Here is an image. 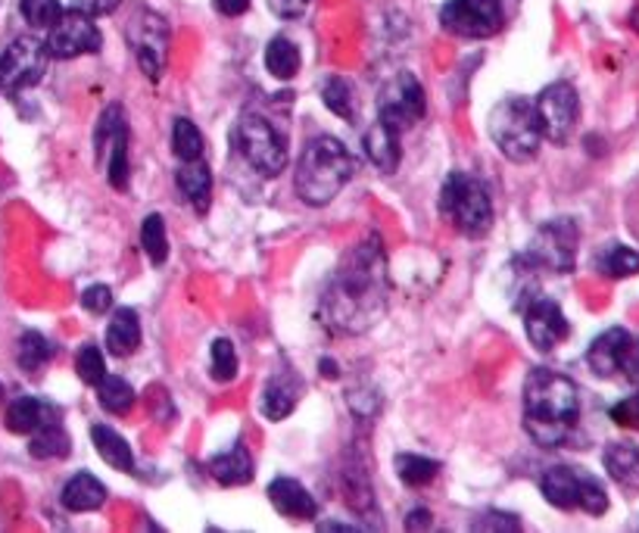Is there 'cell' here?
<instances>
[{
	"instance_id": "obj_25",
	"label": "cell",
	"mask_w": 639,
	"mask_h": 533,
	"mask_svg": "<svg viewBox=\"0 0 639 533\" xmlns=\"http://www.w3.org/2000/svg\"><path fill=\"white\" fill-rule=\"evenodd\" d=\"M48 421L50 408L35 396H20L16 403H10L7 415H3V428L10 433H35Z\"/></svg>"
},
{
	"instance_id": "obj_19",
	"label": "cell",
	"mask_w": 639,
	"mask_h": 533,
	"mask_svg": "<svg viewBox=\"0 0 639 533\" xmlns=\"http://www.w3.org/2000/svg\"><path fill=\"white\" fill-rule=\"evenodd\" d=\"M362 147H366V156H369V162L374 169H381V172H396V166H399V159H402V151H399V131L387 128L384 122H374V126L366 131Z\"/></svg>"
},
{
	"instance_id": "obj_33",
	"label": "cell",
	"mask_w": 639,
	"mask_h": 533,
	"mask_svg": "<svg viewBox=\"0 0 639 533\" xmlns=\"http://www.w3.org/2000/svg\"><path fill=\"white\" fill-rule=\"evenodd\" d=\"M596 265L605 278H630V275H639V253L624 244H612L609 250L599 253Z\"/></svg>"
},
{
	"instance_id": "obj_38",
	"label": "cell",
	"mask_w": 639,
	"mask_h": 533,
	"mask_svg": "<svg viewBox=\"0 0 639 533\" xmlns=\"http://www.w3.org/2000/svg\"><path fill=\"white\" fill-rule=\"evenodd\" d=\"M20 10H23V20L31 28L56 26V20L63 16V3L60 0H23Z\"/></svg>"
},
{
	"instance_id": "obj_12",
	"label": "cell",
	"mask_w": 639,
	"mask_h": 533,
	"mask_svg": "<svg viewBox=\"0 0 639 533\" xmlns=\"http://www.w3.org/2000/svg\"><path fill=\"white\" fill-rule=\"evenodd\" d=\"M94 159L106 166L113 187H128V126L119 103H110L94 128Z\"/></svg>"
},
{
	"instance_id": "obj_15",
	"label": "cell",
	"mask_w": 639,
	"mask_h": 533,
	"mask_svg": "<svg viewBox=\"0 0 639 533\" xmlns=\"http://www.w3.org/2000/svg\"><path fill=\"white\" fill-rule=\"evenodd\" d=\"M128 44L138 56V66L150 81H159L163 76V60H166V44H169V28L163 23V16L141 10L135 13V20L128 23Z\"/></svg>"
},
{
	"instance_id": "obj_11",
	"label": "cell",
	"mask_w": 639,
	"mask_h": 533,
	"mask_svg": "<svg viewBox=\"0 0 639 533\" xmlns=\"http://www.w3.org/2000/svg\"><path fill=\"white\" fill-rule=\"evenodd\" d=\"M424 88L412 73H399L394 81L384 84L381 98H378V122L394 128L399 134L412 131L424 119Z\"/></svg>"
},
{
	"instance_id": "obj_6",
	"label": "cell",
	"mask_w": 639,
	"mask_h": 533,
	"mask_svg": "<svg viewBox=\"0 0 639 533\" xmlns=\"http://www.w3.org/2000/svg\"><path fill=\"white\" fill-rule=\"evenodd\" d=\"M540 493L549 506L562 508V511H587L592 518L609 511V493L599 478H592L590 471L574 468V465H555L540 478Z\"/></svg>"
},
{
	"instance_id": "obj_27",
	"label": "cell",
	"mask_w": 639,
	"mask_h": 533,
	"mask_svg": "<svg viewBox=\"0 0 639 533\" xmlns=\"http://www.w3.org/2000/svg\"><path fill=\"white\" fill-rule=\"evenodd\" d=\"M28 453L35 458H66L73 453V440H69V433L63 431L60 421L50 418L48 425H41L38 431L31 433Z\"/></svg>"
},
{
	"instance_id": "obj_7",
	"label": "cell",
	"mask_w": 639,
	"mask_h": 533,
	"mask_svg": "<svg viewBox=\"0 0 639 533\" xmlns=\"http://www.w3.org/2000/svg\"><path fill=\"white\" fill-rule=\"evenodd\" d=\"M234 147L263 178H278L287 169L284 138L263 116H244L234 126Z\"/></svg>"
},
{
	"instance_id": "obj_47",
	"label": "cell",
	"mask_w": 639,
	"mask_h": 533,
	"mask_svg": "<svg viewBox=\"0 0 639 533\" xmlns=\"http://www.w3.org/2000/svg\"><path fill=\"white\" fill-rule=\"evenodd\" d=\"M630 26H634L639 31V6H637V10H634V16H630Z\"/></svg>"
},
{
	"instance_id": "obj_16",
	"label": "cell",
	"mask_w": 639,
	"mask_h": 533,
	"mask_svg": "<svg viewBox=\"0 0 639 533\" xmlns=\"http://www.w3.org/2000/svg\"><path fill=\"white\" fill-rule=\"evenodd\" d=\"M100 44H103V35L94 26V20L85 13L69 10L56 20V26H50L48 53L56 60H75L85 53H98Z\"/></svg>"
},
{
	"instance_id": "obj_3",
	"label": "cell",
	"mask_w": 639,
	"mask_h": 533,
	"mask_svg": "<svg viewBox=\"0 0 639 533\" xmlns=\"http://www.w3.org/2000/svg\"><path fill=\"white\" fill-rule=\"evenodd\" d=\"M356 172V162L337 138H312L296 162L294 187L309 206H328Z\"/></svg>"
},
{
	"instance_id": "obj_36",
	"label": "cell",
	"mask_w": 639,
	"mask_h": 533,
	"mask_svg": "<svg viewBox=\"0 0 639 533\" xmlns=\"http://www.w3.org/2000/svg\"><path fill=\"white\" fill-rule=\"evenodd\" d=\"M172 151L184 162H194V159L203 156V134H200V128L191 119H175Z\"/></svg>"
},
{
	"instance_id": "obj_10",
	"label": "cell",
	"mask_w": 639,
	"mask_h": 533,
	"mask_svg": "<svg viewBox=\"0 0 639 533\" xmlns=\"http://www.w3.org/2000/svg\"><path fill=\"white\" fill-rule=\"evenodd\" d=\"M587 365L599 378L639 381V337L624 328H609L592 340V347L587 350Z\"/></svg>"
},
{
	"instance_id": "obj_23",
	"label": "cell",
	"mask_w": 639,
	"mask_h": 533,
	"mask_svg": "<svg viewBox=\"0 0 639 533\" xmlns=\"http://www.w3.org/2000/svg\"><path fill=\"white\" fill-rule=\"evenodd\" d=\"M605 471L624 490H639V446L634 443H612L605 450Z\"/></svg>"
},
{
	"instance_id": "obj_18",
	"label": "cell",
	"mask_w": 639,
	"mask_h": 533,
	"mask_svg": "<svg viewBox=\"0 0 639 533\" xmlns=\"http://www.w3.org/2000/svg\"><path fill=\"white\" fill-rule=\"evenodd\" d=\"M269 499L274 511L291 521H312L319 515V503L312 499V493L294 478H274L269 483Z\"/></svg>"
},
{
	"instance_id": "obj_17",
	"label": "cell",
	"mask_w": 639,
	"mask_h": 533,
	"mask_svg": "<svg viewBox=\"0 0 639 533\" xmlns=\"http://www.w3.org/2000/svg\"><path fill=\"white\" fill-rule=\"evenodd\" d=\"M524 330H527V340L540 353H552L562 340H567L571 325H567L562 306L555 303V300L537 297L534 303L524 309Z\"/></svg>"
},
{
	"instance_id": "obj_35",
	"label": "cell",
	"mask_w": 639,
	"mask_h": 533,
	"mask_svg": "<svg viewBox=\"0 0 639 533\" xmlns=\"http://www.w3.org/2000/svg\"><path fill=\"white\" fill-rule=\"evenodd\" d=\"M141 250L150 256L153 265H163L169 259V237H166V222L163 216H148L141 225Z\"/></svg>"
},
{
	"instance_id": "obj_44",
	"label": "cell",
	"mask_w": 639,
	"mask_h": 533,
	"mask_svg": "<svg viewBox=\"0 0 639 533\" xmlns=\"http://www.w3.org/2000/svg\"><path fill=\"white\" fill-rule=\"evenodd\" d=\"M216 3V10H219L221 16H244L246 10H250V0H213Z\"/></svg>"
},
{
	"instance_id": "obj_30",
	"label": "cell",
	"mask_w": 639,
	"mask_h": 533,
	"mask_svg": "<svg viewBox=\"0 0 639 533\" xmlns=\"http://www.w3.org/2000/svg\"><path fill=\"white\" fill-rule=\"evenodd\" d=\"M98 400L110 415H125L135 406V390L119 375H103L98 384Z\"/></svg>"
},
{
	"instance_id": "obj_22",
	"label": "cell",
	"mask_w": 639,
	"mask_h": 533,
	"mask_svg": "<svg viewBox=\"0 0 639 533\" xmlns=\"http://www.w3.org/2000/svg\"><path fill=\"white\" fill-rule=\"evenodd\" d=\"M141 347V322L131 309H119L106 328V350L119 359H128L131 353H138Z\"/></svg>"
},
{
	"instance_id": "obj_45",
	"label": "cell",
	"mask_w": 639,
	"mask_h": 533,
	"mask_svg": "<svg viewBox=\"0 0 639 533\" xmlns=\"http://www.w3.org/2000/svg\"><path fill=\"white\" fill-rule=\"evenodd\" d=\"M406 528H409V531H416V528H431V511H427V508H412Z\"/></svg>"
},
{
	"instance_id": "obj_13",
	"label": "cell",
	"mask_w": 639,
	"mask_h": 533,
	"mask_svg": "<svg viewBox=\"0 0 639 533\" xmlns=\"http://www.w3.org/2000/svg\"><path fill=\"white\" fill-rule=\"evenodd\" d=\"M502 23V0H446L440 10V26L459 38H490Z\"/></svg>"
},
{
	"instance_id": "obj_1",
	"label": "cell",
	"mask_w": 639,
	"mask_h": 533,
	"mask_svg": "<svg viewBox=\"0 0 639 533\" xmlns=\"http://www.w3.org/2000/svg\"><path fill=\"white\" fill-rule=\"evenodd\" d=\"M391 300L387 256L371 237L353 247L321 294V315L341 334H366L381 322Z\"/></svg>"
},
{
	"instance_id": "obj_41",
	"label": "cell",
	"mask_w": 639,
	"mask_h": 533,
	"mask_svg": "<svg viewBox=\"0 0 639 533\" xmlns=\"http://www.w3.org/2000/svg\"><path fill=\"white\" fill-rule=\"evenodd\" d=\"M81 306H85L88 312H94V315L110 312V309H113V294H110V287H106V284H91V287L81 294Z\"/></svg>"
},
{
	"instance_id": "obj_37",
	"label": "cell",
	"mask_w": 639,
	"mask_h": 533,
	"mask_svg": "<svg viewBox=\"0 0 639 533\" xmlns=\"http://www.w3.org/2000/svg\"><path fill=\"white\" fill-rule=\"evenodd\" d=\"M209 365H213V381L228 384L238 378V350L228 337H219L213 340V350H209Z\"/></svg>"
},
{
	"instance_id": "obj_9",
	"label": "cell",
	"mask_w": 639,
	"mask_h": 533,
	"mask_svg": "<svg viewBox=\"0 0 639 533\" xmlns=\"http://www.w3.org/2000/svg\"><path fill=\"white\" fill-rule=\"evenodd\" d=\"M48 44L31 35L10 41L0 53V91L20 94L25 88H35L48 73Z\"/></svg>"
},
{
	"instance_id": "obj_5",
	"label": "cell",
	"mask_w": 639,
	"mask_h": 533,
	"mask_svg": "<svg viewBox=\"0 0 639 533\" xmlns=\"http://www.w3.org/2000/svg\"><path fill=\"white\" fill-rule=\"evenodd\" d=\"M440 216L468 237H484L493 225V200L484 187L468 172H449L440 187Z\"/></svg>"
},
{
	"instance_id": "obj_8",
	"label": "cell",
	"mask_w": 639,
	"mask_h": 533,
	"mask_svg": "<svg viewBox=\"0 0 639 533\" xmlns=\"http://www.w3.org/2000/svg\"><path fill=\"white\" fill-rule=\"evenodd\" d=\"M577 244H580V231L574 225V219H552L537 229L527 253L521 256L524 262H531L534 269H549L565 275L577 262Z\"/></svg>"
},
{
	"instance_id": "obj_48",
	"label": "cell",
	"mask_w": 639,
	"mask_h": 533,
	"mask_svg": "<svg viewBox=\"0 0 639 533\" xmlns=\"http://www.w3.org/2000/svg\"><path fill=\"white\" fill-rule=\"evenodd\" d=\"M0 400H3V384H0Z\"/></svg>"
},
{
	"instance_id": "obj_14",
	"label": "cell",
	"mask_w": 639,
	"mask_h": 533,
	"mask_svg": "<svg viewBox=\"0 0 639 533\" xmlns=\"http://www.w3.org/2000/svg\"><path fill=\"white\" fill-rule=\"evenodd\" d=\"M534 106H537L542 138H549L552 144H567V138L577 128V116H580V101H577L574 84H567V81L546 84Z\"/></svg>"
},
{
	"instance_id": "obj_39",
	"label": "cell",
	"mask_w": 639,
	"mask_h": 533,
	"mask_svg": "<svg viewBox=\"0 0 639 533\" xmlns=\"http://www.w3.org/2000/svg\"><path fill=\"white\" fill-rule=\"evenodd\" d=\"M75 372H78V378L88 384V387L100 384V378L106 375V362H103L100 347H94V343H85V347L78 350V355H75Z\"/></svg>"
},
{
	"instance_id": "obj_28",
	"label": "cell",
	"mask_w": 639,
	"mask_h": 533,
	"mask_svg": "<svg viewBox=\"0 0 639 533\" xmlns=\"http://www.w3.org/2000/svg\"><path fill=\"white\" fill-rule=\"evenodd\" d=\"M16 359H20V368L25 375H35L53 359V343L41 330H25L20 337V347H16Z\"/></svg>"
},
{
	"instance_id": "obj_43",
	"label": "cell",
	"mask_w": 639,
	"mask_h": 533,
	"mask_svg": "<svg viewBox=\"0 0 639 533\" xmlns=\"http://www.w3.org/2000/svg\"><path fill=\"white\" fill-rule=\"evenodd\" d=\"M269 6L278 20H296V16L306 13L309 0H269Z\"/></svg>"
},
{
	"instance_id": "obj_24",
	"label": "cell",
	"mask_w": 639,
	"mask_h": 533,
	"mask_svg": "<svg viewBox=\"0 0 639 533\" xmlns=\"http://www.w3.org/2000/svg\"><path fill=\"white\" fill-rule=\"evenodd\" d=\"M103 503H106V486L88 471L75 474L73 481L63 486V506L69 511H94Z\"/></svg>"
},
{
	"instance_id": "obj_21",
	"label": "cell",
	"mask_w": 639,
	"mask_h": 533,
	"mask_svg": "<svg viewBox=\"0 0 639 533\" xmlns=\"http://www.w3.org/2000/svg\"><path fill=\"white\" fill-rule=\"evenodd\" d=\"M209 474L221 483V486H244L253 481L256 468H253V456L244 446H234L228 453H221L209 461Z\"/></svg>"
},
{
	"instance_id": "obj_46",
	"label": "cell",
	"mask_w": 639,
	"mask_h": 533,
	"mask_svg": "<svg viewBox=\"0 0 639 533\" xmlns=\"http://www.w3.org/2000/svg\"><path fill=\"white\" fill-rule=\"evenodd\" d=\"M321 365H324V375H328V378H337V368H334V362H331V359H324Z\"/></svg>"
},
{
	"instance_id": "obj_29",
	"label": "cell",
	"mask_w": 639,
	"mask_h": 533,
	"mask_svg": "<svg viewBox=\"0 0 639 533\" xmlns=\"http://www.w3.org/2000/svg\"><path fill=\"white\" fill-rule=\"evenodd\" d=\"M396 474H399V481L406 483V486L419 490V486H427V483H431L434 478H437V474H440V465H437L434 458H427V456H416V453H399V456H396Z\"/></svg>"
},
{
	"instance_id": "obj_26",
	"label": "cell",
	"mask_w": 639,
	"mask_h": 533,
	"mask_svg": "<svg viewBox=\"0 0 639 533\" xmlns=\"http://www.w3.org/2000/svg\"><path fill=\"white\" fill-rule=\"evenodd\" d=\"M91 440H94V450L106 465H113L119 471H135V456H131V446L125 443L123 433L113 431L110 425H94Z\"/></svg>"
},
{
	"instance_id": "obj_34",
	"label": "cell",
	"mask_w": 639,
	"mask_h": 533,
	"mask_svg": "<svg viewBox=\"0 0 639 533\" xmlns=\"http://www.w3.org/2000/svg\"><path fill=\"white\" fill-rule=\"evenodd\" d=\"M296 406V393L294 387L287 381H281V378H274V381L266 384V390H263V415L269 418V421H284Z\"/></svg>"
},
{
	"instance_id": "obj_31",
	"label": "cell",
	"mask_w": 639,
	"mask_h": 533,
	"mask_svg": "<svg viewBox=\"0 0 639 533\" xmlns=\"http://www.w3.org/2000/svg\"><path fill=\"white\" fill-rule=\"evenodd\" d=\"M266 69H269V76L281 78V81L294 78L299 73V51H296L294 41L271 38L269 48H266Z\"/></svg>"
},
{
	"instance_id": "obj_42",
	"label": "cell",
	"mask_w": 639,
	"mask_h": 533,
	"mask_svg": "<svg viewBox=\"0 0 639 533\" xmlns=\"http://www.w3.org/2000/svg\"><path fill=\"white\" fill-rule=\"evenodd\" d=\"M119 3H123V0H73V3H69V10H75V13H85V16H91V20H98V16H110Z\"/></svg>"
},
{
	"instance_id": "obj_20",
	"label": "cell",
	"mask_w": 639,
	"mask_h": 533,
	"mask_svg": "<svg viewBox=\"0 0 639 533\" xmlns=\"http://www.w3.org/2000/svg\"><path fill=\"white\" fill-rule=\"evenodd\" d=\"M178 191L184 194V200L194 206L197 212H206L209 209V200H213V172L203 159H194V162H184L178 169Z\"/></svg>"
},
{
	"instance_id": "obj_40",
	"label": "cell",
	"mask_w": 639,
	"mask_h": 533,
	"mask_svg": "<svg viewBox=\"0 0 639 533\" xmlns=\"http://www.w3.org/2000/svg\"><path fill=\"white\" fill-rule=\"evenodd\" d=\"M609 418L615 421L617 428H627V431H639V390L624 396L621 403L609 408Z\"/></svg>"
},
{
	"instance_id": "obj_4",
	"label": "cell",
	"mask_w": 639,
	"mask_h": 533,
	"mask_svg": "<svg viewBox=\"0 0 639 533\" xmlns=\"http://www.w3.org/2000/svg\"><path fill=\"white\" fill-rule=\"evenodd\" d=\"M490 138L496 151L512 162H531L542 144L537 106L527 98H506L490 109Z\"/></svg>"
},
{
	"instance_id": "obj_2",
	"label": "cell",
	"mask_w": 639,
	"mask_h": 533,
	"mask_svg": "<svg viewBox=\"0 0 639 533\" xmlns=\"http://www.w3.org/2000/svg\"><path fill=\"white\" fill-rule=\"evenodd\" d=\"M580 418L577 384L552 372L534 368L524 381V428L540 446H562Z\"/></svg>"
},
{
	"instance_id": "obj_32",
	"label": "cell",
	"mask_w": 639,
	"mask_h": 533,
	"mask_svg": "<svg viewBox=\"0 0 639 533\" xmlns=\"http://www.w3.org/2000/svg\"><path fill=\"white\" fill-rule=\"evenodd\" d=\"M321 101H324V106H328L334 116H341L346 122H356V94H353V88H349L346 78H324V84H321Z\"/></svg>"
}]
</instances>
